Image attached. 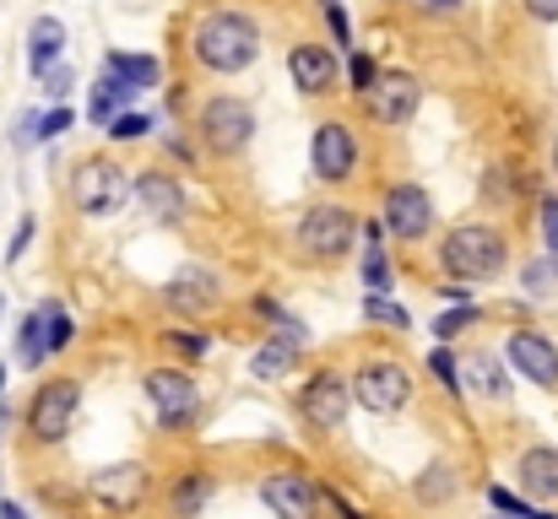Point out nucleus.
Returning a JSON list of instances; mask_svg holds the SVG:
<instances>
[{
	"mask_svg": "<svg viewBox=\"0 0 558 519\" xmlns=\"http://www.w3.org/2000/svg\"><path fill=\"white\" fill-rule=\"evenodd\" d=\"M190 60L211 76H239L260 60V22L239 5H211L190 27Z\"/></svg>",
	"mask_w": 558,
	"mask_h": 519,
	"instance_id": "obj_1",
	"label": "nucleus"
},
{
	"mask_svg": "<svg viewBox=\"0 0 558 519\" xmlns=\"http://www.w3.org/2000/svg\"><path fill=\"white\" fill-rule=\"evenodd\" d=\"M510 265V238L494 222H461L439 238V271L450 282H494Z\"/></svg>",
	"mask_w": 558,
	"mask_h": 519,
	"instance_id": "obj_2",
	"label": "nucleus"
},
{
	"mask_svg": "<svg viewBox=\"0 0 558 519\" xmlns=\"http://www.w3.org/2000/svg\"><path fill=\"white\" fill-rule=\"evenodd\" d=\"M359 233H364V217H359L353 206L315 200V206L299 217V227H293V244H299V249H304L315 265H337V260H348V255H353Z\"/></svg>",
	"mask_w": 558,
	"mask_h": 519,
	"instance_id": "obj_3",
	"label": "nucleus"
},
{
	"mask_svg": "<svg viewBox=\"0 0 558 519\" xmlns=\"http://www.w3.org/2000/svg\"><path fill=\"white\" fill-rule=\"evenodd\" d=\"M255 131H260V120H255V109H250L239 92H217V98H206L201 114H195V136H201V147H206L211 158H239V152L255 141Z\"/></svg>",
	"mask_w": 558,
	"mask_h": 519,
	"instance_id": "obj_4",
	"label": "nucleus"
},
{
	"mask_svg": "<svg viewBox=\"0 0 558 519\" xmlns=\"http://www.w3.org/2000/svg\"><path fill=\"white\" fill-rule=\"evenodd\" d=\"M412 395H417V379H412V368L396 362V357H369V362L353 368V406H364L369 417L407 411Z\"/></svg>",
	"mask_w": 558,
	"mask_h": 519,
	"instance_id": "obj_5",
	"label": "nucleus"
},
{
	"mask_svg": "<svg viewBox=\"0 0 558 519\" xmlns=\"http://www.w3.org/2000/svg\"><path fill=\"white\" fill-rule=\"evenodd\" d=\"M76 411H82V379L60 373V379L38 384L33 400H27V433H33V444H65L71 428H76Z\"/></svg>",
	"mask_w": 558,
	"mask_h": 519,
	"instance_id": "obj_6",
	"label": "nucleus"
},
{
	"mask_svg": "<svg viewBox=\"0 0 558 519\" xmlns=\"http://www.w3.org/2000/svg\"><path fill=\"white\" fill-rule=\"evenodd\" d=\"M87 498H93V509H104V515H136V509L153 498V471H147L142 460L98 466V471H87Z\"/></svg>",
	"mask_w": 558,
	"mask_h": 519,
	"instance_id": "obj_7",
	"label": "nucleus"
},
{
	"mask_svg": "<svg viewBox=\"0 0 558 519\" xmlns=\"http://www.w3.org/2000/svg\"><path fill=\"white\" fill-rule=\"evenodd\" d=\"M310 169L320 184H353L364 169V141L353 125L342 120H320L315 136H310Z\"/></svg>",
	"mask_w": 558,
	"mask_h": 519,
	"instance_id": "obj_8",
	"label": "nucleus"
},
{
	"mask_svg": "<svg viewBox=\"0 0 558 519\" xmlns=\"http://www.w3.org/2000/svg\"><path fill=\"white\" fill-rule=\"evenodd\" d=\"M131 200V173L120 169L114 158H87V163H76L71 173V206L82 211V217H109V211H120Z\"/></svg>",
	"mask_w": 558,
	"mask_h": 519,
	"instance_id": "obj_9",
	"label": "nucleus"
},
{
	"mask_svg": "<svg viewBox=\"0 0 558 519\" xmlns=\"http://www.w3.org/2000/svg\"><path fill=\"white\" fill-rule=\"evenodd\" d=\"M142 390H147L153 417H158L163 433H185L190 422L201 417V384L190 379L185 368H153V373L142 379Z\"/></svg>",
	"mask_w": 558,
	"mask_h": 519,
	"instance_id": "obj_10",
	"label": "nucleus"
},
{
	"mask_svg": "<svg viewBox=\"0 0 558 519\" xmlns=\"http://www.w3.org/2000/svg\"><path fill=\"white\" fill-rule=\"evenodd\" d=\"M353 411V379H342L337 368H315L299 390V417L315 428V433H337Z\"/></svg>",
	"mask_w": 558,
	"mask_h": 519,
	"instance_id": "obj_11",
	"label": "nucleus"
},
{
	"mask_svg": "<svg viewBox=\"0 0 558 519\" xmlns=\"http://www.w3.org/2000/svg\"><path fill=\"white\" fill-rule=\"evenodd\" d=\"M379 222L396 244H423L434 233V195L423 184H390L379 200Z\"/></svg>",
	"mask_w": 558,
	"mask_h": 519,
	"instance_id": "obj_12",
	"label": "nucleus"
},
{
	"mask_svg": "<svg viewBox=\"0 0 558 519\" xmlns=\"http://www.w3.org/2000/svg\"><path fill=\"white\" fill-rule=\"evenodd\" d=\"M260 504L277 519H320L326 515V487L310 471H266L260 477Z\"/></svg>",
	"mask_w": 558,
	"mask_h": 519,
	"instance_id": "obj_13",
	"label": "nucleus"
},
{
	"mask_svg": "<svg viewBox=\"0 0 558 519\" xmlns=\"http://www.w3.org/2000/svg\"><path fill=\"white\" fill-rule=\"evenodd\" d=\"M417 103H423V82H417L412 71H379V82H374L369 92H364V109H369V120H374V125H385V131H401V125H412Z\"/></svg>",
	"mask_w": 558,
	"mask_h": 519,
	"instance_id": "obj_14",
	"label": "nucleus"
},
{
	"mask_svg": "<svg viewBox=\"0 0 558 519\" xmlns=\"http://www.w3.org/2000/svg\"><path fill=\"white\" fill-rule=\"evenodd\" d=\"M222 304V276L206 271V265H180L163 287V309H174L180 320H201Z\"/></svg>",
	"mask_w": 558,
	"mask_h": 519,
	"instance_id": "obj_15",
	"label": "nucleus"
},
{
	"mask_svg": "<svg viewBox=\"0 0 558 519\" xmlns=\"http://www.w3.org/2000/svg\"><path fill=\"white\" fill-rule=\"evenodd\" d=\"M505 362L515 368V373H526V384H537V390H558V346L543 336V331H510V342H505Z\"/></svg>",
	"mask_w": 558,
	"mask_h": 519,
	"instance_id": "obj_16",
	"label": "nucleus"
},
{
	"mask_svg": "<svg viewBox=\"0 0 558 519\" xmlns=\"http://www.w3.org/2000/svg\"><path fill=\"white\" fill-rule=\"evenodd\" d=\"M131 200H136V211L147 217V222H158V227H174L180 217H185V189H180V178L163 169H147L131 178Z\"/></svg>",
	"mask_w": 558,
	"mask_h": 519,
	"instance_id": "obj_17",
	"label": "nucleus"
},
{
	"mask_svg": "<svg viewBox=\"0 0 558 519\" xmlns=\"http://www.w3.org/2000/svg\"><path fill=\"white\" fill-rule=\"evenodd\" d=\"M288 76L304 98H331L342 87V65L326 44H293L288 49Z\"/></svg>",
	"mask_w": 558,
	"mask_h": 519,
	"instance_id": "obj_18",
	"label": "nucleus"
},
{
	"mask_svg": "<svg viewBox=\"0 0 558 519\" xmlns=\"http://www.w3.org/2000/svg\"><path fill=\"white\" fill-rule=\"evenodd\" d=\"M60 54H65V22L49 16V11L33 16V22H27V71L44 82V76L60 65Z\"/></svg>",
	"mask_w": 558,
	"mask_h": 519,
	"instance_id": "obj_19",
	"label": "nucleus"
},
{
	"mask_svg": "<svg viewBox=\"0 0 558 519\" xmlns=\"http://www.w3.org/2000/svg\"><path fill=\"white\" fill-rule=\"evenodd\" d=\"M515 477H521L526 498H537V504H558V449L554 444H532V449L521 455Z\"/></svg>",
	"mask_w": 558,
	"mask_h": 519,
	"instance_id": "obj_20",
	"label": "nucleus"
},
{
	"mask_svg": "<svg viewBox=\"0 0 558 519\" xmlns=\"http://www.w3.org/2000/svg\"><path fill=\"white\" fill-rule=\"evenodd\" d=\"M299 357H304V342H299V336L271 331L266 342L255 346V357H250V379L277 384V379H288V373H293V362H299Z\"/></svg>",
	"mask_w": 558,
	"mask_h": 519,
	"instance_id": "obj_21",
	"label": "nucleus"
},
{
	"mask_svg": "<svg viewBox=\"0 0 558 519\" xmlns=\"http://www.w3.org/2000/svg\"><path fill=\"white\" fill-rule=\"evenodd\" d=\"M104 71L120 76L136 98L153 92V87H163V60H158V54H125V49H109V54H104Z\"/></svg>",
	"mask_w": 558,
	"mask_h": 519,
	"instance_id": "obj_22",
	"label": "nucleus"
},
{
	"mask_svg": "<svg viewBox=\"0 0 558 519\" xmlns=\"http://www.w3.org/2000/svg\"><path fill=\"white\" fill-rule=\"evenodd\" d=\"M456 493H461V477H456L450 460H428V466L412 477V498H417L423 509H439V504H450Z\"/></svg>",
	"mask_w": 558,
	"mask_h": 519,
	"instance_id": "obj_23",
	"label": "nucleus"
},
{
	"mask_svg": "<svg viewBox=\"0 0 558 519\" xmlns=\"http://www.w3.org/2000/svg\"><path fill=\"white\" fill-rule=\"evenodd\" d=\"M44 357H54V342H49V304H38V309L16 325V362H22V368H44Z\"/></svg>",
	"mask_w": 558,
	"mask_h": 519,
	"instance_id": "obj_24",
	"label": "nucleus"
},
{
	"mask_svg": "<svg viewBox=\"0 0 558 519\" xmlns=\"http://www.w3.org/2000/svg\"><path fill=\"white\" fill-rule=\"evenodd\" d=\"M131 103H136V92H131L120 76H109V71H104V76L93 82V92H87V120H93V125H109V120H114V114H125Z\"/></svg>",
	"mask_w": 558,
	"mask_h": 519,
	"instance_id": "obj_25",
	"label": "nucleus"
},
{
	"mask_svg": "<svg viewBox=\"0 0 558 519\" xmlns=\"http://www.w3.org/2000/svg\"><path fill=\"white\" fill-rule=\"evenodd\" d=\"M461 379H466V390H477V395H488V400H505V395H510V373H505V362L488 357V351L466 357V362H461Z\"/></svg>",
	"mask_w": 558,
	"mask_h": 519,
	"instance_id": "obj_26",
	"label": "nucleus"
},
{
	"mask_svg": "<svg viewBox=\"0 0 558 519\" xmlns=\"http://www.w3.org/2000/svg\"><path fill=\"white\" fill-rule=\"evenodd\" d=\"M211 493H217V482L206 471H185L174 482V493H169V509H174V519H201V509L211 504Z\"/></svg>",
	"mask_w": 558,
	"mask_h": 519,
	"instance_id": "obj_27",
	"label": "nucleus"
},
{
	"mask_svg": "<svg viewBox=\"0 0 558 519\" xmlns=\"http://www.w3.org/2000/svg\"><path fill=\"white\" fill-rule=\"evenodd\" d=\"M250 314H255L260 325H271V331H282V336H299V342H310V325H304L299 314H288V309H282V298H271V293H260V298H250Z\"/></svg>",
	"mask_w": 558,
	"mask_h": 519,
	"instance_id": "obj_28",
	"label": "nucleus"
},
{
	"mask_svg": "<svg viewBox=\"0 0 558 519\" xmlns=\"http://www.w3.org/2000/svg\"><path fill=\"white\" fill-rule=\"evenodd\" d=\"M472 325H483V304H450V309L434 314V342H456Z\"/></svg>",
	"mask_w": 558,
	"mask_h": 519,
	"instance_id": "obj_29",
	"label": "nucleus"
},
{
	"mask_svg": "<svg viewBox=\"0 0 558 519\" xmlns=\"http://www.w3.org/2000/svg\"><path fill=\"white\" fill-rule=\"evenodd\" d=\"M428 373L445 384V395H450V400H461V395H466V379H461V362H456L450 342H439L434 351H428Z\"/></svg>",
	"mask_w": 558,
	"mask_h": 519,
	"instance_id": "obj_30",
	"label": "nucleus"
},
{
	"mask_svg": "<svg viewBox=\"0 0 558 519\" xmlns=\"http://www.w3.org/2000/svg\"><path fill=\"white\" fill-rule=\"evenodd\" d=\"M364 314H369V325H385V331H412V314L390 293H369L364 298Z\"/></svg>",
	"mask_w": 558,
	"mask_h": 519,
	"instance_id": "obj_31",
	"label": "nucleus"
},
{
	"mask_svg": "<svg viewBox=\"0 0 558 519\" xmlns=\"http://www.w3.org/2000/svg\"><path fill=\"white\" fill-rule=\"evenodd\" d=\"M153 114H142V109H125V114H114L109 120V141H142V136H153Z\"/></svg>",
	"mask_w": 558,
	"mask_h": 519,
	"instance_id": "obj_32",
	"label": "nucleus"
},
{
	"mask_svg": "<svg viewBox=\"0 0 558 519\" xmlns=\"http://www.w3.org/2000/svg\"><path fill=\"white\" fill-rule=\"evenodd\" d=\"M158 342L169 346V351H180L185 362H201V357L211 351V336H206V331H163Z\"/></svg>",
	"mask_w": 558,
	"mask_h": 519,
	"instance_id": "obj_33",
	"label": "nucleus"
},
{
	"mask_svg": "<svg viewBox=\"0 0 558 519\" xmlns=\"http://www.w3.org/2000/svg\"><path fill=\"white\" fill-rule=\"evenodd\" d=\"M326 27H331V44H337L342 54H353V22H348L342 0H326Z\"/></svg>",
	"mask_w": 558,
	"mask_h": 519,
	"instance_id": "obj_34",
	"label": "nucleus"
},
{
	"mask_svg": "<svg viewBox=\"0 0 558 519\" xmlns=\"http://www.w3.org/2000/svg\"><path fill=\"white\" fill-rule=\"evenodd\" d=\"M71 125H76V114H71L65 103H54V109H44V114H38V141H60Z\"/></svg>",
	"mask_w": 558,
	"mask_h": 519,
	"instance_id": "obj_35",
	"label": "nucleus"
},
{
	"mask_svg": "<svg viewBox=\"0 0 558 519\" xmlns=\"http://www.w3.org/2000/svg\"><path fill=\"white\" fill-rule=\"evenodd\" d=\"M348 82H353V92H359V98H364L374 82H379V65H374L364 49H353V54H348Z\"/></svg>",
	"mask_w": 558,
	"mask_h": 519,
	"instance_id": "obj_36",
	"label": "nucleus"
},
{
	"mask_svg": "<svg viewBox=\"0 0 558 519\" xmlns=\"http://www.w3.org/2000/svg\"><path fill=\"white\" fill-rule=\"evenodd\" d=\"M537 222H543V244H548V265H554V276H558V195H548V200L537 206Z\"/></svg>",
	"mask_w": 558,
	"mask_h": 519,
	"instance_id": "obj_37",
	"label": "nucleus"
},
{
	"mask_svg": "<svg viewBox=\"0 0 558 519\" xmlns=\"http://www.w3.org/2000/svg\"><path fill=\"white\" fill-rule=\"evenodd\" d=\"M488 504H494L499 515H515V519H537V509H532L526 498H515L510 487H488Z\"/></svg>",
	"mask_w": 558,
	"mask_h": 519,
	"instance_id": "obj_38",
	"label": "nucleus"
},
{
	"mask_svg": "<svg viewBox=\"0 0 558 519\" xmlns=\"http://www.w3.org/2000/svg\"><path fill=\"white\" fill-rule=\"evenodd\" d=\"M33 233H38V222H33V217H22V222H16V233H11V244H5V265L27 255V244H33Z\"/></svg>",
	"mask_w": 558,
	"mask_h": 519,
	"instance_id": "obj_39",
	"label": "nucleus"
},
{
	"mask_svg": "<svg viewBox=\"0 0 558 519\" xmlns=\"http://www.w3.org/2000/svg\"><path fill=\"white\" fill-rule=\"evenodd\" d=\"M11 147H22V152H27V147H38V109H27V114L16 120V131H11Z\"/></svg>",
	"mask_w": 558,
	"mask_h": 519,
	"instance_id": "obj_40",
	"label": "nucleus"
},
{
	"mask_svg": "<svg viewBox=\"0 0 558 519\" xmlns=\"http://www.w3.org/2000/svg\"><path fill=\"white\" fill-rule=\"evenodd\" d=\"M71 82H76V76H71V65H54V71L44 76V87H49V98H54V103H65V92H71Z\"/></svg>",
	"mask_w": 558,
	"mask_h": 519,
	"instance_id": "obj_41",
	"label": "nucleus"
},
{
	"mask_svg": "<svg viewBox=\"0 0 558 519\" xmlns=\"http://www.w3.org/2000/svg\"><path fill=\"white\" fill-rule=\"evenodd\" d=\"M417 16H456L461 11V0H407Z\"/></svg>",
	"mask_w": 558,
	"mask_h": 519,
	"instance_id": "obj_42",
	"label": "nucleus"
},
{
	"mask_svg": "<svg viewBox=\"0 0 558 519\" xmlns=\"http://www.w3.org/2000/svg\"><path fill=\"white\" fill-rule=\"evenodd\" d=\"M532 22H558V0H521Z\"/></svg>",
	"mask_w": 558,
	"mask_h": 519,
	"instance_id": "obj_43",
	"label": "nucleus"
},
{
	"mask_svg": "<svg viewBox=\"0 0 558 519\" xmlns=\"http://www.w3.org/2000/svg\"><path fill=\"white\" fill-rule=\"evenodd\" d=\"M169 152H174L180 163H195V152H190V147H185V141H180V136H169Z\"/></svg>",
	"mask_w": 558,
	"mask_h": 519,
	"instance_id": "obj_44",
	"label": "nucleus"
},
{
	"mask_svg": "<svg viewBox=\"0 0 558 519\" xmlns=\"http://www.w3.org/2000/svg\"><path fill=\"white\" fill-rule=\"evenodd\" d=\"M11 422H16V411H11V406H5V400H0V438H5V433H11Z\"/></svg>",
	"mask_w": 558,
	"mask_h": 519,
	"instance_id": "obj_45",
	"label": "nucleus"
},
{
	"mask_svg": "<svg viewBox=\"0 0 558 519\" xmlns=\"http://www.w3.org/2000/svg\"><path fill=\"white\" fill-rule=\"evenodd\" d=\"M0 519H27V509H22V504H11V498H5V504H0Z\"/></svg>",
	"mask_w": 558,
	"mask_h": 519,
	"instance_id": "obj_46",
	"label": "nucleus"
},
{
	"mask_svg": "<svg viewBox=\"0 0 558 519\" xmlns=\"http://www.w3.org/2000/svg\"><path fill=\"white\" fill-rule=\"evenodd\" d=\"M0 395H5V362H0Z\"/></svg>",
	"mask_w": 558,
	"mask_h": 519,
	"instance_id": "obj_47",
	"label": "nucleus"
},
{
	"mask_svg": "<svg viewBox=\"0 0 558 519\" xmlns=\"http://www.w3.org/2000/svg\"><path fill=\"white\" fill-rule=\"evenodd\" d=\"M488 519H515V515H499V509H494V515H488Z\"/></svg>",
	"mask_w": 558,
	"mask_h": 519,
	"instance_id": "obj_48",
	"label": "nucleus"
},
{
	"mask_svg": "<svg viewBox=\"0 0 558 519\" xmlns=\"http://www.w3.org/2000/svg\"><path fill=\"white\" fill-rule=\"evenodd\" d=\"M554 173H558V141H554Z\"/></svg>",
	"mask_w": 558,
	"mask_h": 519,
	"instance_id": "obj_49",
	"label": "nucleus"
},
{
	"mask_svg": "<svg viewBox=\"0 0 558 519\" xmlns=\"http://www.w3.org/2000/svg\"><path fill=\"white\" fill-rule=\"evenodd\" d=\"M0 304H5V298H0Z\"/></svg>",
	"mask_w": 558,
	"mask_h": 519,
	"instance_id": "obj_50",
	"label": "nucleus"
}]
</instances>
